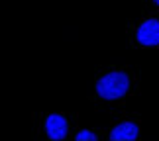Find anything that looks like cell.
Here are the masks:
<instances>
[{
	"label": "cell",
	"instance_id": "obj_3",
	"mask_svg": "<svg viewBox=\"0 0 159 141\" xmlns=\"http://www.w3.org/2000/svg\"><path fill=\"white\" fill-rule=\"evenodd\" d=\"M45 131H47V135H49V139H53V141L65 139V135H67V120L63 118V116H59V114L47 116Z\"/></svg>",
	"mask_w": 159,
	"mask_h": 141
},
{
	"label": "cell",
	"instance_id": "obj_6",
	"mask_svg": "<svg viewBox=\"0 0 159 141\" xmlns=\"http://www.w3.org/2000/svg\"><path fill=\"white\" fill-rule=\"evenodd\" d=\"M153 2H155V4H157V6H159V0H153Z\"/></svg>",
	"mask_w": 159,
	"mask_h": 141
},
{
	"label": "cell",
	"instance_id": "obj_4",
	"mask_svg": "<svg viewBox=\"0 0 159 141\" xmlns=\"http://www.w3.org/2000/svg\"><path fill=\"white\" fill-rule=\"evenodd\" d=\"M138 126L132 124V121H124V124L116 126L112 131H110V139L112 141H136L138 139Z\"/></svg>",
	"mask_w": 159,
	"mask_h": 141
},
{
	"label": "cell",
	"instance_id": "obj_2",
	"mask_svg": "<svg viewBox=\"0 0 159 141\" xmlns=\"http://www.w3.org/2000/svg\"><path fill=\"white\" fill-rule=\"evenodd\" d=\"M136 37L142 45H159V20H145L138 28Z\"/></svg>",
	"mask_w": 159,
	"mask_h": 141
},
{
	"label": "cell",
	"instance_id": "obj_5",
	"mask_svg": "<svg viewBox=\"0 0 159 141\" xmlns=\"http://www.w3.org/2000/svg\"><path fill=\"white\" fill-rule=\"evenodd\" d=\"M75 139H77V141H84V139H90V141H96V135H94V133H93V131H87V130H84V131H79Z\"/></svg>",
	"mask_w": 159,
	"mask_h": 141
},
{
	"label": "cell",
	"instance_id": "obj_1",
	"mask_svg": "<svg viewBox=\"0 0 159 141\" xmlns=\"http://www.w3.org/2000/svg\"><path fill=\"white\" fill-rule=\"evenodd\" d=\"M128 88H130V78L122 71L108 73L96 82V94L104 100H118L128 92Z\"/></svg>",
	"mask_w": 159,
	"mask_h": 141
}]
</instances>
